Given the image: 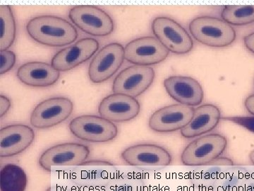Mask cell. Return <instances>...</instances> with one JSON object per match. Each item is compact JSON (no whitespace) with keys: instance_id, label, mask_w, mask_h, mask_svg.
Masks as SVG:
<instances>
[{"instance_id":"cell-16","label":"cell","mask_w":254,"mask_h":191,"mask_svg":"<svg viewBox=\"0 0 254 191\" xmlns=\"http://www.w3.org/2000/svg\"><path fill=\"white\" fill-rule=\"evenodd\" d=\"M164 87L168 95L180 104L197 106L204 98L199 82L190 77H170L164 81Z\"/></svg>"},{"instance_id":"cell-24","label":"cell","mask_w":254,"mask_h":191,"mask_svg":"<svg viewBox=\"0 0 254 191\" xmlns=\"http://www.w3.org/2000/svg\"><path fill=\"white\" fill-rule=\"evenodd\" d=\"M227 120L238 124L241 126L245 127L247 130L254 132V117H232L227 118Z\"/></svg>"},{"instance_id":"cell-15","label":"cell","mask_w":254,"mask_h":191,"mask_svg":"<svg viewBox=\"0 0 254 191\" xmlns=\"http://www.w3.org/2000/svg\"><path fill=\"white\" fill-rule=\"evenodd\" d=\"M34 140V130L28 125L14 124L2 127L0 130V157L8 158L19 155Z\"/></svg>"},{"instance_id":"cell-11","label":"cell","mask_w":254,"mask_h":191,"mask_svg":"<svg viewBox=\"0 0 254 191\" xmlns=\"http://www.w3.org/2000/svg\"><path fill=\"white\" fill-rule=\"evenodd\" d=\"M91 150L86 145L75 142L53 146L42 154L39 165L47 172L57 166H77L89 157Z\"/></svg>"},{"instance_id":"cell-17","label":"cell","mask_w":254,"mask_h":191,"mask_svg":"<svg viewBox=\"0 0 254 191\" xmlns=\"http://www.w3.org/2000/svg\"><path fill=\"white\" fill-rule=\"evenodd\" d=\"M124 162L131 166H165L172 163V156L166 149L153 144L131 146L122 153Z\"/></svg>"},{"instance_id":"cell-20","label":"cell","mask_w":254,"mask_h":191,"mask_svg":"<svg viewBox=\"0 0 254 191\" xmlns=\"http://www.w3.org/2000/svg\"><path fill=\"white\" fill-rule=\"evenodd\" d=\"M27 184V176L19 166L6 164L0 171L1 191H25Z\"/></svg>"},{"instance_id":"cell-1","label":"cell","mask_w":254,"mask_h":191,"mask_svg":"<svg viewBox=\"0 0 254 191\" xmlns=\"http://www.w3.org/2000/svg\"><path fill=\"white\" fill-rule=\"evenodd\" d=\"M26 28L32 39L50 47L67 46L76 41L78 36L73 24L53 15H41L31 18Z\"/></svg>"},{"instance_id":"cell-9","label":"cell","mask_w":254,"mask_h":191,"mask_svg":"<svg viewBox=\"0 0 254 191\" xmlns=\"http://www.w3.org/2000/svg\"><path fill=\"white\" fill-rule=\"evenodd\" d=\"M170 51L155 36H144L133 40L125 46V60L141 66L162 63Z\"/></svg>"},{"instance_id":"cell-21","label":"cell","mask_w":254,"mask_h":191,"mask_svg":"<svg viewBox=\"0 0 254 191\" xmlns=\"http://www.w3.org/2000/svg\"><path fill=\"white\" fill-rule=\"evenodd\" d=\"M221 18L230 26H246L254 23V5H227L222 10Z\"/></svg>"},{"instance_id":"cell-2","label":"cell","mask_w":254,"mask_h":191,"mask_svg":"<svg viewBox=\"0 0 254 191\" xmlns=\"http://www.w3.org/2000/svg\"><path fill=\"white\" fill-rule=\"evenodd\" d=\"M190 31L195 41L213 48L230 46L237 38L235 28L220 18L202 16L193 18Z\"/></svg>"},{"instance_id":"cell-27","label":"cell","mask_w":254,"mask_h":191,"mask_svg":"<svg viewBox=\"0 0 254 191\" xmlns=\"http://www.w3.org/2000/svg\"><path fill=\"white\" fill-rule=\"evenodd\" d=\"M245 106L247 111L254 116V94L246 98Z\"/></svg>"},{"instance_id":"cell-22","label":"cell","mask_w":254,"mask_h":191,"mask_svg":"<svg viewBox=\"0 0 254 191\" xmlns=\"http://www.w3.org/2000/svg\"><path fill=\"white\" fill-rule=\"evenodd\" d=\"M0 48L1 51H4L7 50L12 46L16 34V21L12 10L9 5H0Z\"/></svg>"},{"instance_id":"cell-23","label":"cell","mask_w":254,"mask_h":191,"mask_svg":"<svg viewBox=\"0 0 254 191\" xmlns=\"http://www.w3.org/2000/svg\"><path fill=\"white\" fill-rule=\"evenodd\" d=\"M16 57L14 52L11 50L1 51V69L0 75L8 73L13 68L16 63Z\"/></svg>"},{"instance_id":"cell-18","label":"cell","mask_w":254,"mask_h":191,"mask_svg":"<svg viewBox=\"0 0 254 191\" xmlns=\"http://www.w3.org/2000/svg\"><path fill=\"white\" fill-rule=\"evenodd\" d=\"M220 118L221 113L216 105H200L194 108L191 120L181 130V135L187 139L201 136L215 129L220 123Z\"/></svg>"},{"instance_id":"cell-12","label":"cell","mask_w":254,"mask_h":191,"mask_svg":"<svg viewBox=\"0 0 254 191\" xmlns=\"http://www.w3.org/2000/svg\"><path fill=\"white\" fill-rule=\"evenodd\" d=\"M194 108L182 104H173L160 108L152 114L149 127L157 132H172L181 130L193 117Z\"/></svg>"},{"instance_id":"cell-14","label":"cell","mask_w":254,"mask_h":191,"mask_svg":"<svg viewBox=\"0 0 254 191\" xmlns=\"http://www.w3.org/2000/svg\"><path fill=\"white\" fill-rule=\"evenodd\" d=\"M140 110L141 105L136 98L121 94L108 96L101 100L98 107L100 116L116 123L133 120Z\"/></svg>"},{"instance_id":"cell-10","label":"cell","mask_w":254,"mask_h":191,"mask_svg":"<svg viewBox=\"0 0 254 191\" xmlns=\"http://www.w3.org/2000/svg\"><path fill=\"white\" fill-rule=\"evenodd\" d=\"M155 76L154 70L150 67H128L120 72L114 80L113 92L136 98L151 86Z\"/></svg>"},{"instance_id":"cell-6","label":"cell","mask_w":254,"mask_h":191,"mask_svg":"<svg viewBox=\"0 0 254 191\" xmlns=\"http://www.w3.org/2000/svg\"><path fill=\"white\" fill-rule=\"evenodd\" d=\"M68 18L81 31L93 36H108L115 28L111 16L104 10L92 5L73 6L70 9Z\"/></svg>"},{"instance_id":"cell-4","label":"cell","mask_w":254,"mask_h":191,"mask_svg":"<svg viewBox=\"0 0 254 191\" xmlns=\"http://www.w3.org/2000/svg\"><path fill=\"white\" fill-rule=\"evenodd\" d=\"M151 28L155 38L174 54H187L193 49L191 36L173 18L167 16L156 17L152 22Z\"/></svg>"},{"instance_id":"cell-7","label":"cell","mask_w":254,"mask_h":191,"mask_svg":"<svg viewBox=\"0 0 254 191\" xmlns=\"http://www.w3.org/2000/svg\"><path fill=\"white\" fill-rule=\"evenodd\" d=\"M73 103L65 97H54L43 100L33 109L30 118L32 126L48 129L65 121L71 115Z\"/></svg>"},{"instance_id":"cell-26","label":"cell","mask_w":254,"mask_h":191,"mask_svg":"<svg viewBox=\"0 0 254 191\" xmlns=\"http://www.w3.org/2000/svg\"><path fill=\"white\" fill-rule=\"evenodd\" d=\"M244 44L249 51L254 54V32L247 35L244 38Z\"/></svg>"},{"instance_id":"cell-3","label":"cell","mask_w":254,"mask_h":191,"mask_svg":"<svg viewBox=\"0 0 254 191\" xmlns=\"http://www.w3.org/2000/svg\"><path fill=\"white\" fill-rule=\"evenodd\" d=\"M226 137L220 134L203 135L190 142L181 156L184 165L202 166L213 163L226 150Z\"/></svg>"},{"instance_id":"cell-8","label":"cell","mask_w":254,"mask_h":191,"mask_svg":"<svg viewBox=\"0 0 254 191\" xmlns=\"http://www.w3.org/2000/svg\"><path fill=\"white\" fill-rule=\"evenodd\" d=\"M125 59V48L120 43H112L103 47L90 63V80L95 84L107 81L120 70Z\"/></svg>"},{"instance_id":"cell-28","label":"cell","mask_w":254,"mask_h":191,"mask_svg":"<svg viewBox=\"0 0 254 191\" xmlns=\"http://www.w3.org/2000/svg\"><path fill=\"white\" fill-rule=\"evenodd\" d=\"M250 159L251 162L254 165V150L252 151V152L250 154Z\"/></svg>"},{"instance_id":"cell-25","label":"cell","mask_w":254,"mask_h":191,"mask_svg":"<svg viewBox=\"0 0 254 191\" xmlns=\"http://www.w3.org/2000/svg\"><path fill=\"white\" fill-rule=\"evenodd\" d=\"M11 101L7 97L0 95V117L3 118L11 108Z\"/></svg>"},{"instance_id":"cell-13","label":"cell","mask_w":254,"mask_h":191,"mask_svg":"<svg viewBox=\"0 0 254 191\" xmlns=\"http://www.w3.org/2000/svg\"><path fill=\"white\" fill-rule=\"evenodd\" d=\"M99 47V42L94 38H82L57 53L52 59L51 65L58 71H69L91 59Z\"/></svg>"},{"instance_id":"cell-5","label":"cell","mask_w":254,"mask_h":191,"mask_svg":"<svg viewBox=\"0 0 254 191\" xmlns=\"http://www.w3.org/2000/svg\"><path fill=\"white\" fill-rule=\"evenodd\" d=\"M70 131L83 141L104 143L114 140L118 135V128L113 122L103 117L84 115L70 122Z\"/></svg>"},{"instance_id":"cell-19","label":"cell","mask_w":254,"mask_h":191,"mask_svg":"<svg viewBox=\"0 0 254 191\" xmlns=\"http://www.w3.org/2000/svg\"><path fill=\"white\" fill-rule=\"evenodd\" d=\"M16 75L20 81L28 86L46 87L59 80L60 72L50 64L34 61L21 65Z\"/></svg>"}]
</instances>
